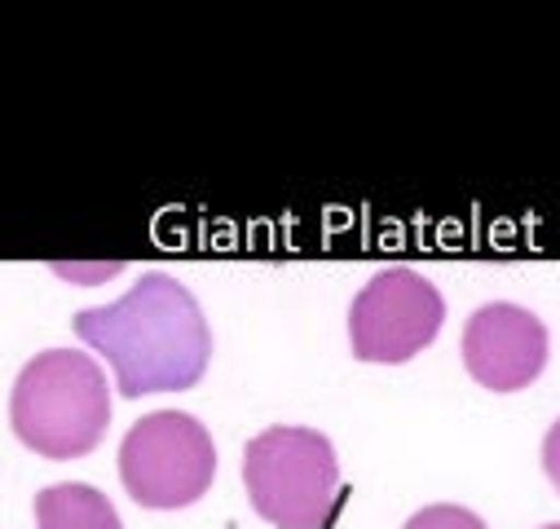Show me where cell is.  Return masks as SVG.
<instances>
[{
    "mask_svg": "<svg viewBox=\"0 0 560 529\" xmlns=\"http://www.w3.org/2000/svg\"><path fill=\"white\" fill-rule=\"evenodd\" d=\"M71 327L110 362L124 397L195 388L212 357L208 318L173 274H142L128 296L75 314Z\"/></svg>",
    "mask_w": 560,
    "mask_h": 529,
    "instance_id": "obj_1",
    "label": "cell"
},
{
    "mask_svg": "<svg viewBox=\"0 0 560 529\" xmlns=\"http://www.w3.org/2000/svg\"><path fill=\"white\" fill-rule=\"evenodd\" d=\"M10 424L19 442L45 459L89 455L110 424V388L89 353H36L14 384Z\"/></svg>",
    "mask_w": 560,
    "mask_h": 529,
    "instance_id": "obj_2",
    "label": "cell"
},
{
    "mask_svg": "<svg viewBox=\"0 0 560 529\" xmlns=\"http://www.w3.org/2000/svg\"><path fill=\"white\" fill-rule=\"evenodd\" d=\"M243 485L273 529H323L340 485L336 446L314 428H265L243 450Z\"/></svg>",
    "mask_w": 560,
    "mask_h": 529,
    "instance_id": "obj_3",
    "label": "cell"
},
{
    "mask_svg": "<svg viewBox=\"0 0 560 529\" xmlns=\"http://www.w3.org/2000/svg\"><path fill=\"white\" fill-rule=\"evenodd\" d=\"M217 477V446L186 411H155L137 420L119 446V481L142 507H190Z\"/></svg>",
    "mask_w": 560,
    "mask_h": 529,
    "instance_id": "obj_4",
    "label": "cell"
},
{
    "mask_svg": "<svg viewBox=\"0 0 560 529\" xmlns=\"http://www.w3.org/2000/svg\"><path fill=\"white\" fill-rule=\"evenodd\" d=\"M446 301L442 292L406 264L380 270L349 305V344L358 362H410L419 349H429L442 331Z\"/></svg>",
    "mask_w": 560,
    "mask_h": 529,
    "instance_id": "obj_5",
    "label": "cell"
},
{
    "mask_svg": "<svg viewBox=\"0 0 560 529\" xmlns=\"http://www.w3.org/2000/svg\"><path fill=\"white\" fill-rule=\"evenodd\" d=\"M547 353H551L547 327L512 301L481 305L464 327V366L490 392L529 388L542 375Z\"/></svg>",
    "mask_w": 560,
    "mask_h": 529,
    "instance_id": "obj_6",
    "label": "cell"
},
{
    "mask_svg": "<svg viewBox=\"0 0 560 529\" xmlns=\"http://www.w3.org/2000/svg\"><path fill=\"white\" fill-rule=\"evenodd\" d=\"M36 529H124V525L102 490L62 481L36 494Z\"/></svg>",
    "mask_w": 560,
    "mask_h": 529,
    "instance_id": "obj_7",
    "label": "cell"
},
{
    "mask_svg": "<svg viewBox=\"0 0 560 529\" xmlns=\"http://www.w3.org/2000/svg\"><path fill=\"white\" fill-rule=\"evenodd\" d=\"M406 529H486V520L468 507H455V503H438V507H424L406 520Z\"/></svg>",
    "mask_w": 560,
    "mask_h": 529,
    "instance_id": "obj_8",
    "label": "cell"
},
{
    "mask_svg": "<svg viewBox=\"0 0 560 529\" xmlns=\"http://www.w3.org/2000/svg\"><path fill=\"white\" fill-rule=\"evenodd\" d=\"M542 468H547V481L560 490V420H556L551 433L542 437Z\"/></svg>",
    "mask_w": 560,
    "mask_h": 529,
    "instance_id": "obj_9",
    "label": "cell"
},
{
    "mask_svg": "<svg viewBox=\"0 0 560 529\" xmlns=\"http://www.w3.org/2000/svg\"><path fill=\"white\" fill-rule=\"evenodd\" d=\"M547 529H560V525H547Z\"/></svg>",
    "mask_w": 560,
    "mask_h": 529,
    "instance_id": "obj_10",
    "label": "cell"
}]
</instances>
